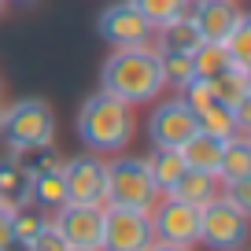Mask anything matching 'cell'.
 <instances>
[{
  "label": "cell",
  "instance_id": "obj_1",
  "mask_svg": "<svg viewBox=\"0 0 251 251\" xmlns=\"http://www.w3.org/2000/svg\"><path fill=\"white\" fill-rule=\"evenodd\" d=\"M74 129H78L85 151H93V155H118V151L129 148V141L137 133V107H129L126 100L96 89L93 96L81 100Z\"/></svg>",
  "mask_w": 251,
  "mask_h": 251
},
{
  "label": "cell",
  "instance_id": "obj_2",
  "mask_svg": "<svg viewBox=\"0 0 251 251\" xmlns=\"http://www.w3.org/2000/svg\"><path fill=\"white\" fill-rule=\"evenodd\" d=\"M100 89L129 107H144L163 96V71H159V52L155 45L141 48H115L100 67Z\"/></svg>",
  "mask_w": 251,
  "mask_h": 251
},
{
  "label": "cell",
  "instance_id": "obj_3",
  "mask_svg": "<svg viewBox=\"0 0 251 251\" xmlns=\"http://www.w3.org/2000/svg\"><path fill=\"white\" fill-rule=\"evenodd\" d=\"M0 137L8 141V151L19 155L26 148H41V144H55V111L41 96H26V100L4 103V126Z\"/></svg>",
  "mask_w": 251,
  "mask_h": 251
},
{
  "label": "cell",
  "instance_id": "obj_4",
  "mask_svg": "<svg viewBox=\"0 0 251 251\" xmlns=\"http://www.w3.org/2000/svg\"><path fill=\"white\" fill-rule=\"evenodd\" d=\"M159 192L155 181L148 174V163L144 155H118L107 159V203L115 207H133V211H151L159 203Z\"/></svg>",
  "mask_w": 251,
  "mask_h": 251
},
{
  "label": "cell",
  "instance_id": "obj_5",
  "mask_svg": "<svg viewBox=\"0 0 251 251\" xmlns=\"http://www.w3.org/2000/svg\"><path fill=\"white\" fill-rule=\"evenodd\" d=\"M248 218L251 214H244L240 207L214 196L211 203L200 207V244H207L211 251H244V244H248Z\"/></svg>",
  "mask_w": 251,
  "mask_h": 251
},
{
  "label": "cell",
  "instance_id": "obj_6",
  "mask_svg": "<svg viewBox=\"0 0 251 251\" xmlns=\"http://www.w3.org/2000/svg\"><path fill=\"white\" fill-rule=\"evenodd\" d=\"M151 240H155V233H151V214L148 211L103 203L100 251H148Z\"/></svg>",
  "mask_w": 251,
  "mask_h": 251
},
{
  "label": "cell",
  "instance_id": "obj_7",
  "mask_svg": "<svg viewBox=\"0 0 251 251\" xmlns=\"http://www.w3.org/2000/svg\"><path fill=\"white\" fill-rule=\"evenodd\" d=\"M63 185H67V203H107V159L81 151L74 159H63Z\"/></svg>",
  "mask_w": 251,
  "mask_h": 251
},
{
  "label": "cell",
  "instance_id": "obj_8",
  "mask_svg": "<svg viewBox=\"0 0 251 251\" xmlns=\"http://www.w3.org/2000/svg\"><path fill=\"white\" fill-rule=\"evenodd\" d=\"M96 33H100L111 48H141V45H151L155 26H151L129 0H115V4H107V8L100 11Z\"/></svg>",
  "mask_w": 251,
  "mask_h": 251
},
{
  "label": "cell",
  "instance_id": "obj_9",
  "mask_svg": "<svg viewBox=\"0 0 251 251\" xmlns=\"http://www.w3.org/2000/svg\"><path fill=\"white\" fill-rule=\"evenodd\" d=\"M151 233L163 244H181V248H196L200 244V207L181 203L174 196H159L151 207Z\"/></svg>",
  "mask_w": 251,
  "mask_h": 251
},
{
  "label": "cell",
  "instance_id": "obj_10",
  "mask_svg": "<svg viewBox=\"0 0 251 251\" xmlns=\"http://www.w3.org/2000/svg\"><path fill=\"white\" fill-rule=\"evenodd\" d=\"M196 129H200L196 115L181 103V96L155 100V107H151V115H148V141H151V148H181Z\"/></svg>",
  "mask_w": 251,
  "mask_h": 251
},
{
  "label": "cell",
  "instance_id": "obj_11",
  "mask_svg": "<svg viewBox=\"0 0 251 251\" xmlns=\"http://www.w3.org/2000/svg\"><path fill=\"white\" fill-rule=\"evenodd\" d=\"M52 226L59 229V236L71 244V248L100 251L103 207H96V203H63L59 211H52Z\"/></svg>",
  "mask_w": 251,
  "mask_h": 251
},
{
  "label": "cell",
  "instance_id": "obj_12",
  "mask_svg": "<svg viewBox=\"0 0 251 251\" xmlns=\"http://www.w3.org/2000/svg\"><path fill=\"white\" fill-rule=\"evenodd\" d=\"M188 23L196 26V33L203 41H226L229 33H233V26L244 19L240 4L236 0H192L188 4Z\"/></svg>",
  "mask_w": 251,
  "mask_h": 251
},
{
  "label": "cell",
  "instance_id": "obj_13",
  "mask_svg": "<svg viewBox=\"0 0 251 251\" xmlns=\"http://www.w3.org/2000/svg\"><path fill=\"white\" fill-rule=\"evenodd\" d=\"M203 81L211 89L214 103H222L229 111H240V107L251 103V71H244V67H226L222 74L203 78Z\"/></svg>",
  "mask_w": 251,
  "mask_h": 251
},
{
  "label": "cell",
  "instance_id": "obj_14",
  "mask_svg": "<svg viewBox=\"0 0 251 251\" xmlns=\"http://www.w3.org/2000/svg\"><path fill=\"white\" fill-rule=\"evenodd\" d=\"M222 148H226V141H218V137L196 129V133L188 137L177 151H181V159H185V170H207V174H214V177H218Z\"/></svg>",
  "mask_w": 251,
  "mask_h": 251
},
{
  "label": "cell",
  "instance_id": "obj_15",
  "mask_svg": "<svg viewBox=\"0 0 251 251\" xmlns=\"http://www.w3.org/2000/svg\"><path fill=\"white\" fill-rule=\"evenodd\" d=\"M218 192H222V181L214 177V174H207V170H185L177 181H174V188L166 192V196L181 200V203H192V207H203V203H211Z\"/></svg>",
  "mask_w": 251,
  "mask_h": 251
},
{
  "label": "cell",
  "instance_id": "obj_16",
  "mask_svg": "<svg viewBox=\"0 0 251 251\" xmlns=\"http://www.w3.org/2000/svg\"><path fill=\"white\" fill-rule=\"evenodd\" d=\"M200 41L203 37L196 33V26L188 23V15H181V19H170V23L155 26L151 45H155V52H196Z\"/></svg>",
  "mask_w": 251,
  "mask_h": 251
},
{
  "label": "cell",
  "instance_id": "obj_17",
  "mask_svg": "<svg viewBox=\"0 0 251 251\" xmlns=\"http://www.w3.org/2000/svg\"><path fill=\"white\" fill-rule=\"evenodd\" d=\"M30 203H37L41 211H59L67 203V185H63V170H37L30 174Z\"/></svg>",
  "mask_w": 251,
  "mask_h": 251
},
{
  "label": "cell",
  "instance_id": "obj_18",
  "mask_svg": "<svg viewBox=\"0 0 251 251\" xmlns=\"http://www.w3.org/2000/svg\"><path fill=\"white\" fill-rule=\"evenodd\" d=\"M26 200H30V170L15 155L0 159V203L19 207Z\"/></svg>",
  "mask_w": 251,
  "mask_h": 251
},
{
  "label": "cell",
  "instance_id": "obj_19",
  "mask_svg": "<svg viewBox=\"0 0 251 251\" xmlns=\"http://www.w3.org/2000/svg\"><path fill=\"white\" fill-rule=\"evenodd\" d=\"M144 163H148V174L163 196L174 188V181L185 174V159H181L177 148H151V155H144Z\"/></svg>",
  "mask_w": 251,
  "mask_h": 251
},
{
  "label": "cell",
  "instance_id": "obj_20",
  "mask_svg": "<svg viewBox=\"0 0 251 251\" xmlns=\"http://www.w3.org/2000/svg\"><path fill=\"white\" fill-rule=\"evenodd\" d=\"M236 177H251V141H248V133L229 137L226 148H222L218 181H236Z\"/></svg>",
  "mask_w": 251,
  "mask_h": 251
},
{
  "label": "cell",
  "instance_id": "obj_21",
  "mask_svg": "<svg viewBox=\"0 0 251 251\" xmlns=\"http://www.w3.org/2000/svg\"><path fill=\"white\" fill-rule=\"evenodd\" d=\"M196 126L203 133L218 137V141H229V137H236V133H248L244 122H240V115L229 111V107H222V103H207V107L196 115Z\"/></svg>",
  "mask_w": 251,
  "mask_h": 251
},
{
  "label": "cell",
  "instance_id": "obj_22",
  "mask_svg": "<svg viewBox=\"0 0 251 251\" xmlns=\"http://www.w3.org/2000/svg\"><path fill=\"white\" fill-rule=\"evenodd\" d=\"M192 55V71H196V78H214V74H222L226 67H233V59H229L226 45H218V41H200L196 52Z\"/></svg>",
  "mask_w": 251,
  "mask_h": 251
},
{
  "label": "cell",
  "instance_id": "obj_23",
  "mask_svg": "<svg viewBox=\"0 0 251 251\" xmlns=\"http://www.w3.org/2000/svg\"><path fill=\"white\" fill-rule=\"evenodd\" d=\"M159 71H163V85L177 89V93L188 85V81H196L192 55L188 52H159Z\"/></svg>",
  "mask_w": 251,
  "mask_h": 251
},
{
  "label": "cell",
  "instance_id": "obj_24",
  "mask_svg": "<svg viewBox=\"0 0 251 251\" xmlns=\"http://www.w3.org/2000/svg\"><path fill=\"white\" fill-rule=\"evenodd\" d=\"M48 218H52L48 211H41L37 203H30V200H26V203L11 207V233H15L19 240H33V236L48 226Z\"/></svg>",
  "mask_w": 251,
  "mask_h": 251
},
{
  "label": "cell",
  "instance_id": "obj_25",
  "mask_svg": "<svg viewBox=\"0 0 251 251\" xmlns=\"http://www.w3.org/2000/svg\"><path fill=\"white\" fill-rule=\"evenodd\" d=\"M129 4H133V8L141 11L151 26H163V23H170V19L185 15L192 0H129Z\"/></svg>",
  "mask_w": 251,
  "mask_h": 251
},
{
  "label": "cell",
  "instance_id": "obj_26",
  "mask_svg": "<svg viewBox=\"0 0 251 251\" xmlns=\"http://www.w3.org/2000/svg\"><path fill=\"white\" fill-rule=\"evenodd\" d=\"M226 52H229V59H233V67H244V71H251V19L244 15L240 23L233 26V33H229L226 41Z\"/></svg>",
  "mask_w": 251,
  "mask_h": 251
},
{
  "label": "cell",
  "instance_id": "obj_27",
  "mask_svg": "<svg viewBox=\"0 0 251 251\" xmlns=\"http://www.w3.org/2000/svg\"><path fill=\"white\" fill-rule=\"evenodd\" d=\"M19 163L26 166L30 174H37V170H55V166H63V155L55 151V144H41V148H26V151H19Z\"/></svg>",
  "mask_w": 251,
  "mask_h": 251
},
{
  "label": "cell",
  "instance_id": "obj_28",
  "mask_svg": "<svg viewBox=\"0 0 251 251\" xmlns=\"http://www.w3.org/2000/svg\"><path fill=\"white\" fill-rule=\"evenodd\" d=\"M222 200H229L233 207H240L244 214H251V177H236V181H222Z\"/></svg>",
  "mask_w": 251,
  "mask_h": 251
},
{
  "label": "cell",
  "instance_id": "obj_29",
  "mask_svg": "<svg viewBox=\"0 0 251 251\" xmlns=\"http://www.w3.org/2000/svg\"><path fill=\"white\" fill-rule=\"evenodd\" d=\"M181 103H185L188 111H192V115H200V111L207 107V103H214V96H211V89H207V81L203 78H196V81H188L185 89H181Z\"/></svg>",
  "mask_w": 251,
  "mask_h": 251
},
{
  "label": "cell",
  "instance_id": "obj_30",
  "mask_svg": "<svg viewBox=\"0 0 251 251\" xmlns=\"http://www.w3.org/2000/svg\"><path fill=\"white\" fill-rule=\"evenodd\" d=\"M30 244H33V251H71V244H67V240L59 236V229L52 226V218H48V226L41 229V233L33 236Z\"/></svg>",
  "mask_w": 251,
  "mask_h": 251
},
{
  "label": "cell",
  "instance_id": "obj_31",
  "mask_svg": "<svg viewBox=\"0 0 251 251\" xmlns=\"http://www.w3.org/2000/svg\"><path fill=\"white\" fill-rule=\"evenodd\" d=\"M11 236H15V233H11V207L0 203V248H4Z\"/></svg>",
  "mask_w": 251,
  "mask_h": 251
},
{
  "label": "cell",
  "instance_id": "obj_32",
  "mask_svg": "<svg viewBox=\"0 0 251 251\" xmlns=\"http://www.w3.org/2000/svg\"><path fill=\"white\" fill-rule=\"evenodd\" d=\"M0 251H33V244H30V240H19V236H11V240L4 244Z\"/></svg>",
  "mask_w": 251,
  "mask_h": 251
},
{
  "label": "cell",
  "instance_id": "obj_33",
  "mask_svg": "<svg viewBox=\"0 0 251 251\" xmlns=\"http://www.w3.org/2000/svg\"><path fill=\"white\" fill-rule=\"evenodd\" d=\"M148 251H192V248H181V244H163V240H151Z\"/></svg>",
  "mask_w": 251,
  "mask_h": 251
},
{
  "label": "cell",
  "instance_id": "obj_34",
  "mask_svg": "<svg viewBox=\"0 0 251 251\" xmlns=\"http://www.w3.org/2000/svg\"><path fill=\"white\" fill-rule=\"evenodd\" d=\"M4 4H15V8H30V4H37V0H4Z\"/></svg>",
  "mask_w": 251,
  "mask_h": 251
},
{
  "label": "cell",
  "instance_id": "obj_35",
  "mask_svg": "<svg viewBox=\"0 0 251 251\" xmlns=\"http://www.w3.org/2000/svg\"><path fill=\"white\" fill-rule=\"evenodd\" d=\"M0 126H4V103H0Z\"/></svg>",
  "mask_w": 251,
  "mask_h": 251
},
{
  "label": "cell",
  "instance_id": "obj_36",
  "mask_svg": "<svg viewBox=\"0 0 251 251\" xmlns=\"http://www.w3.org/2000/svg\"><path fill=\"white\" fill-rule=\"evenodd\" d=\"M4 8H8V4H4V0H0V15H4Z\"/></svg>",
  "mask_w": 251,
  "mask_h": 251
},
{
  "label": "cell",
  "instance_id": "obj_37",
  "mask_svg": "<svg viewBox=\"0 0 251 251\" xmlns=\"http://www.w3.org/2000/svg\"><path fill=\"white\" fill-rule=\"evenodd\" d=\"M71 251H85V248H71Z\"/></svg>",
  "mask_w": 251,
  "mask_h": 251
}]
</instances>
